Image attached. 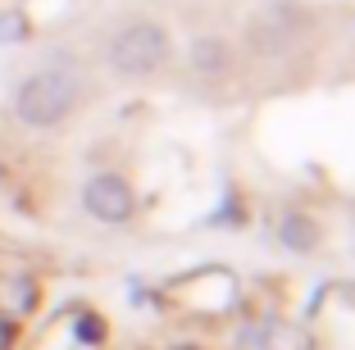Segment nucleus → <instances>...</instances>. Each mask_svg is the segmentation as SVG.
Returning <instances> with one entry per match:
<instances>
[{"label": "nucleus", "mask_w": 355, "mask_h": 350, "mask_svg": "<svg viewBox=\"0 0 355 350\" xmlns=\"http://www.w3.org/2000/svg\"><path fill=\"white\" fill-rule=\"evenodd\" d=\"M87 209H92L96 218H105V223H123V218L132 214V191H128L119 177L105 173L87 186Z\"/></svg>", "instance_id": "3"}, {"label": "nucleus", "mask_w": 355, "mask_h": 350, "mask_svg": "<svg viewBox=\"0 0 355 350\" xmlns=\"http://www.w3.org/2000/svg\"><path fill=\"white\" fill-rule=\"evenodd\" d=\"M10 341H14V323L0 319V350H10Z\"/></svg>", "instance_id": "5"}, {"label": "nucleus", "mask_w": 355, "mask_h": 350, "mask_svg": "<svg viewBox=\"0 0 355 350\" xmlns=\"http://www.w3.org/2000/svg\"><path fill=\"white\" fill-rule=\"evenodd\" d=\"M37 300V287H32L23 273H5L0 278V319H23Z\"/></svg>", "instance_id": "4"}, {"label": "nucleus", "mask_w": 355, "mask_h": 350, "mask_svg": "<svg viewBox=\"0 0 355 350\" xmlns=\"http://www.w3.org/2000/svg\"><path fill=\"white\" fill-rule=\"evenodd\" d=\"M73 100H78V78L69 69H42L19 87L14 110H19V119L32 123V128H55L64 114L73 110Z\"/></svg>", "instance_id": "1"}, {"label": "nucleus", "mask_w": 355, "mask_h": 350, "mask_svg": "<svg viewBox=\"0 0 355 350\" xmlns=\"http://www.w3.org/2000/svg\"><path fill=\"white\" fill-rule=\"evenodd\" d=\"M164 60H168V37L155 23H128L110 42V64L123 78H150Z\"/></svg>", "instance_id": "2"}]
</instances>
